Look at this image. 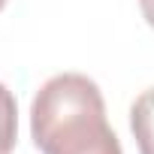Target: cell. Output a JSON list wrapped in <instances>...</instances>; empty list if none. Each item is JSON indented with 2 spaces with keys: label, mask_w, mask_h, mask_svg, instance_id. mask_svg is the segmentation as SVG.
Segmentation results:
<instances>
[{
  "label": "cell",
  "mask_w": 154,
  "mask_h": 154,
  "mask_svg": "<svg viewBox=\"0 0 154 154\" xmlns=\"http://www.w3.org/2000/svg\"><path fill=\"white\" fill-rule=\"evenodd\" d=\"M30 136L42 154H124L94 79L60 72L36 91Z\"/></svg>",
  "instance_id": "cell-1"
},
{
  "label": "cell",
  "mask_w": 154,
  "mask_h": 154,
  "mask_svg": "<svg viewBox=\"0 0 154 154\" xmlns=\"http://www.w3.org/2000/svg\"><path fill=\"white\" fill-rule=\"evenodd\" d=\"M130 130L139 154H154V88L142 91L130 106Z\"/></svg>",
  "instance_id": "cell-2"
},
{
  "label": "cell",
  "mask_w": 154,
  "mask_h": 154,
  "mask_svg": "<svg viewBox=\"0 0 154 154\" xmlns=\"http://www.w3.org/2000/svg\"><path fill=\"white\" fill-rule=\"evenodd\" d=\"M18 139V106L12 91L0 82V154H12Z\"/></svg>",
  "instance_id": "cell-3"
},
{
  "label": "cell",
  "mask_w": 154,
  "mask_h": 154,
  "mask_svg": "<svg viewBox=\"0 0 154 154\" xmlns=\"http://www.w3.org/2000/svg\"><path fill=\"white\" fill-rule=\"evenodd\" d=\"M139 9H142V18L154 27V0H139Z\"/></svg>",
  "instance_id": "cell-4"
},
{
  "label": "cell",
  "mask_w": 154,
  "mask_h": 154,
  "mask_svg": "<svg viewBox=\"0 0 154 154\" xmlns=\"http://www.w3.org/2000/svg\"><path fill=\"white\" fill-rule=\"evenodd\" d=\"M3 6H6V0H0V9H3Z\"/></svg>",
  "instance_id": "cell-5"
}]
</instances>
